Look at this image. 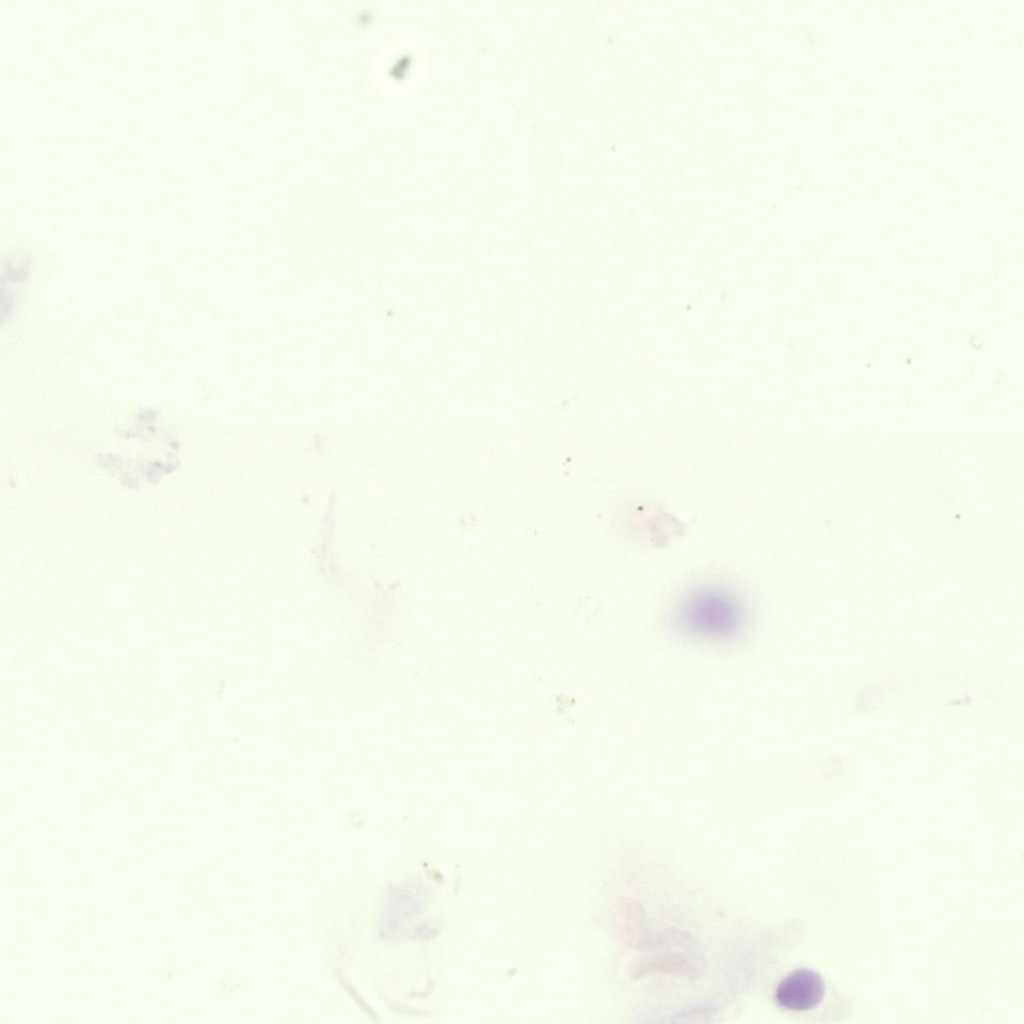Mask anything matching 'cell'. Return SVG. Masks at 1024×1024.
<instances>
[{
  "instance_id": "1",
  "label": "cell",
  "mask_w": 1024,
  "mask_h": 1024,
  "mask_svg": "<svg viewBox=\"0 0 1024 1024\" xmlns=\"http://www.w3.org/2000/svg\"><path fill=\"white\" fill-rule=\"evenodd\" d=\"M745 617V607L737 592L721 584H703L679 599L671 622L685 634L731 639L739 635Z\"/></svg>"
},
{
  "instance_id": "2",
  "label": "cell",
  "mask_w": 1024,
  "mask_h": 1024,
  "mask_svg": "<svg viewBox=\"0 0 1024 1024\" xmlns=\"http://www.w3.org/2000/svg\"><path fill=\"white\" fill-rule=\"evenodd\" d=\"M823 995L824 983L820 975L802 968L789 973L778 984L775 999L782 1008L805 1011L817 1006Z\"/></svg>"
}]
</instances>
